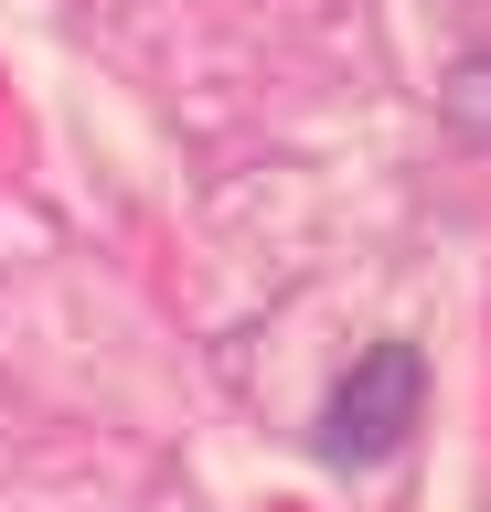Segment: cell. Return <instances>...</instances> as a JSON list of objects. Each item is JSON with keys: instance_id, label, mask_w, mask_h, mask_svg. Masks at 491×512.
<instances>
[{"instance_id": "cell-1", "label": "cell", "mask_w": 491, "mask_h": 512, "mask_svg": "<svg viewBox=\"0 0 491 512\" xmlns=\"http://www.w3.org/2000/svg\"><path fill=\"white\" fill-rule=\"evenodd\" d=\"M417 395H427L417 342H374L353 374L331 384L321 448H331V459H385V448H406V427H417Z\"/></svg>"}]
</instances>
